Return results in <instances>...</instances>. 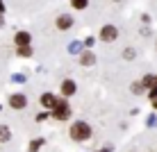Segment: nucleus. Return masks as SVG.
Instances as JSON below:
<instances>
[{
    "instance_id": "obj_4",
    "label": "nucleus",
    "mask_w": 157,
    "mask_h": 152,
    "mask_svg": "<svg viewBox=\"0 0 157 152\" xmlns=\"http://www.w3.org/2000/svg\"><path fill=\"white\" fill-rule=\"evenodd\" d=\"M9 105H12L14 109H23V107L28 105V100H25V95H21V93H14L12 98H9Z\"/></svg>"
},
{
    "instance_id": "obj_6",
    "label": "nucleus",
    "mask_w": 157,
    "mask_h": 152,
    "mask_svg": "<svg viewBox=\"0 0 157 152\" xmlns=\"http://www.w3.org/2000/svg\"><path fill=\"white\" fill-rule=\"evenodd\" d=\"M41 105H43V107H48V109H52V107L57 105V98H55V95H50V93H43V95H41Z\"/></svg>"
},
{
    "instance_id": "obj_9",
    "label": "nucleus",
    "mask_w": 157,
    "mask_h": 152,
    "mask_svg": "<svg viewBox=\"0 0 157 152\" xmlns=\"http://www.w3.org/2000/svg\"><path fill=\"white\" fill-rule=\"evenodd\" d=\"M94 61H96V57L91 55V52H84V55L80 57V64H82V66H91Z\"/></svg>"
},
{
    "instance_id": "obj_11",
    "label": "nucleus",
    "mask_w": 157,
    "mask_h": 152,
    "mask_svg": "<svg viewBox=\"0 0 157 152\" xmlns=\"http://www.w3.org/2000/svg\"><path fill=\"white\" fill-rule=\"evenodd\" d=\"M144 86H150V89H153V86L157 84V77H153V75H148V77H144V82H141Z\"/></svg>"
},
{
    "instance_id": "obj_17",
    "label": "nucleus",
    "mask_w": 157,
    "mask_h": 152,
    "mask_svg": "<svg viewBox=\"0 0 157 152\" xmlns=\"http://www.w3.org/2000/svg\"><path fill=\"white\" fill-rule=\"evenodd\" d=\"M134 57V50H125V59H132Z\"/></svg>"
},
{
    "instance_id": "obj_2",
    "label": "nucleus",
    "mask_w": 157,
    "mask_h": 152,
    "mask_svg": "<svg viewBox=\"0 0 157 152\" xmlns=\"http://www.w3.org/2000/svg\"><path fill=\"white\" fill-rule=\"evenodd\" d=\"M52 116L57 118V120H66L68 116H71V107H68L66 100H57V105L52 107Z\"/></svg>"
},
{
    "instance_id": "obj_14",
    "label": "nucleus",
    "mask_w": 157,
    "mask_h": 152,
    "mask_svg": "<svg viewBox=\"0 0 157 152\" xmlns=\"http://www.w3.org/2000/svg\"><path fill=\"white\" fill-rule=\"evenodd\" d=\"M41 143H43V141H32V143H30V152H36Z\"/></svg>"
},
{
    "instance_id": "obj_5",
    "label": "nucleus",
    "mask_w": 157,
    "mask_h": 152,
    "mask_svg": "<svg viewBox=\"0 0 157 152\" xmlns=\"http://www.w3.org/2000/svg\"><path fill=\"white\" fill-rule=\"evenodd\" d=\"M71 25H73V18H71L68 14H62V16L57 18V28H59V30H68Z\"/></svg>"
},
{
    "instance_id": "obj_3",
    "label": "nucleus",
    "mask_w": 157,
    "mask_h": 152,
    "mask_svg": "<svg viewBox=\"0 0 157 152\" xmlns=\"http://www.w3.org/2000/svg\"><path fill=\"white\" fill-rule=\"evenodd\" d=\"M118 36V30L114 28V25H105V28L100 30V39L102 41H114Z\"/></svg>"
},
{
    "instance_id": "obj_13",
    "label": "nucleus",
    "mask_w": 157,
    "mask_h": 152,
    "mask_svg": "<svg viewBox=\"0 0 157 152\" xmlns=\"http://www.w3.org/2000/svg\"><path fill=\"white\" fill-rule=\"evenodd\" d=\"M71 2H73L75 9H84L86 5H89V0H71Z\"/></svg>"
},
{
    "instance_id": "obj_15",
    "label": "nucleus",
    "mask_w": 157,
    "mask_h": 152,
    "mask_svg": "<svg viewBox=\"0 0 157 152\" xmlns=\"http://www.w3.org/2000/svg\"><path fill=\"white\" fill-rule=\"evenodd\" d=\"M141 89H144V84H132V91H134V93H139Z\"/></svg>"
},
{
    "instance_id": "obj_8",
    "label": "nucleus",
    "mask_w": 157,
    "mask_h": 152,
    "mask_svg": "<svg viewBox=\"0 0 157 152\" xmlns=\"http://www.w3.org/2000/svg\"><path fill=\"white\" fill-rule=\"evenodd\" d=\"M16 43H18V46H28L30 43V34L28 32H18V34H16Z\"/></svg>"
},
{
    "instance_id": "obj_12",
    "label": "nucleus",
    "mask_w": 157,
    "mask_h": 152,
    "mask_svg": "<svg viewBox=\"0 0 157 152\" xmlns=\"http://www.w3.org/2000/svg\"><path fill=\"white\" fill-rule=\"evenodd\" d=\"M18 55H21V57H30V55H32V48H30V46H21V48H18Z\"/></svg>"
},
{
    "instance_id": "obj_18",
    "label": "nucleus",
    "mask_w": 157,
    "mask_h": 152,
    "mask_svg": "<svg viewBox=\"0 0 157 152\" xmlns=\"http://www.w3.org/2000/svg\"><path fill=\"white\" fill-rule=\"evenodd\" d=\"M153 105H155V109H157V98H155V100H153Z\"/></svg>"
},
{
    "instance_id": "obj_7",
    "label": "nucleus",
    "mask_w": 157,
    "mask_h": 152,
    "mask_svg": "<svg viewBox=\"0 0 157 152\" xmlns=\"http://www.w3.org/2000/svg\"><path fill=\"white\" fill-rule=\"evenodd\" d=\"M62 91H64V95H66V98H68V95H73V93H75V82L66 80V82L62 84Z\"/></svg>"
},
{
    "instance_id": "obj_16",
    "label": "nucleus",
    "mask_w": 157,
    "mask_h": 152,
    "mask_svg": "<svg viewBox=\"0 0 157 152\" xmlns=\"http://www.w3.org/2000/svg\"><path fill=\"white\" fill-rule=\"evenodd\" d=\"M150 98H153V100H155V98H157V84L153 86V89H150Z\"/></svg>"
},
{
    "instance_id": "obj_1",
    "label": "nucleus",
    "mask_w": 157,
    "mask_h": 152,
    "mask_svg": "<svg viewBox=\"0 0 157 152\" xmlns=\"http://www.w3.org/2000/svg\"><path fill=\"white\" fill-rule=\"evenodd\" d=\"M91 136V127L86 123H82V120H78V123H73V127H71V139H75V141H86Z\"/></svg>"
},
{
    "instance_id": "obj_10",
    "label": "nucleus",
    "mask_w": 157,
    "mask_h": 152,
    "mask_svg": "<svg viewBox=\"0 0 157 152\" xmlns=\"http://www.w3.org/2000/svg\"><path fill=\"white\" fill-rule=\"evenodd\" d=\"M12 136V132H9V127H5V125H0V141H9Z\"/></svg>"
}]
</instances>
